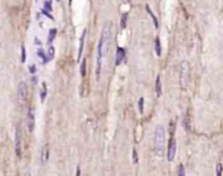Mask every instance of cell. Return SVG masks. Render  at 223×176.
<instances>
[{
	"label": "cell",
	"instance_id": "1",
	"mask_svg": "<svg viewBox=\"0 0 223 176\" xmlns=\"http://www.w3.org/2000/svg\"><path fill=\"white\" fill-rule=\"evenodd\" d=\"M112 42V24L108 21L104 24L103 29H101V36L97 45V53H96V79L100 80L101 67H103V61L109 53Z\"/></svg>",
	"mask_w": 223,
	"mask_h": 176
},
{
	"label": "cell",
	"instance_id": "2",
	"mask_svg": "<svg viewBox=\"0 0 223 176\" xmlns=\"http://www.w3.org/2000/svg\"><path fill=\"white\" fill-rule=\"evenodd\" d=\"M154 144H155V153L159 158L164 155V147H165V129L162 125L155 129L154 134Z\"/></svg>",
	"mask_w": 223,
	"mask_h": 176
},
{
	"label": "cell",
	"instance_id": "3",
	"mask_svg": "<svg viewBox=\"0 0 223 176\" xmlns=\"http://www.w3.org/2000/svg\"><path fill=\"white\" fill-rule=\"evenodd\" d=\"M189 74H190V66L188 61H182L181 62V67H180V84L182 88H187L189 83Z\"/></svg>",
	"mask_w": 223,
	"mask_h": 176
},
{
	"label": "cell",
	"instance_id": "4",
	"mask_svg": "<svg viewBox=\"0 0 223 176\" xmlns=\"http://www.w3.org/2000/svg\"><path fill=\"white\" fill-rule=\"evenodd\" d=\"M17 101L20 105H25L28 101V86L25 81H20L17 87Z\"/></svg>",
	"mask_w": 223,
	"mask_h": 176
},
{
	"label": "cell",
	"instance_id": "5",
	"mask_svg": "<svg viewBox=\"0 0 223 176\" xmlns=\"http://www.w3.org/2000/svg\"><path fill=\"white\" fill-rule=\"evenodd\" d=\"M176 150H177V143L175 138H171L169 144H168V150H167V159L168 162H173L175 156H176Z\"/></svg>",
	"mask_w": 223,
	"mask_h": 176
},
{
	"label": "cell",
	"instance_id": "6",
	"mask_svg": "<svg viewBox=\"0 0 223 176\" xmlns=\"http://www.w3.org/2000/svg\"><path fill=\"white\" fill-rule=\"evenodd\" d=\"M21 141H22L21 130L17 126L16 131H15V149H16V155L17 156H21Z\"/></svg>",
	"mask_w": 223,
	"mask_h": 176
},
{
	"label": "cell",
	"instance_id": "7",
	"mask_svg": "<svg viewBox=\"0 0 223 176\" xmlns=\"http://www.w3.org/2000/svg\"><path fill=\"white\" fill-rule=\"evenodd\" d=\"M126 58V51L124 47H117L116 50V59H114V65L116 66H119L122 62L125 61Z\"/></svg>",
	"mask_w": 223,
	"mask_h": 176
},
{
	"label": "cell",
	"instance_id": "8",
	"mask_svg": "<svg viewBox=\"0 0 223 176\" xmlns=\"http://www.w3.org/2000/svg\"><path fill=\"white\" fill-rule=\"evenodd\" d=\"M34 126H36V116H34V110L30 108L28 110V128L30 133L34 130Z\"/></svg>",
	"mask_w": 223,
	"mask_h": 176
},
{
	"label": "cell",
	"instance_id": "9",
	"mask_svg": "<svg viewBox=\"0 0 223 176\" xmlns=\"http://www.w3.org/2000/svg\"><path fill=\"white\" fill-rule=\"evenodd\" d=\"M85 37H87V29L83 30V34L80 37V41H79V50H78V59H81V55H83V49H84V41H85Z\"/></svg>",
	"mask_w": 223,
	"mask_h": 176
},
{
	"label": "cell",
	"instance_id": "10",
	"mask_svg": "<svg viewBox=\"0 0 223 176\" xmlns=\"http://www.w3.org/2000/svg\"><path fill=\"white\" fill-rule=\"evenodd\" d=\"M54 55H55V49L50 45L49 46V50H47V53H46V59H45V62H43V65H46V63H49L51 59H54Z\"/></svg>",
	"mask_w": 223,
	"mask_h": 176
},
{
	"label": "cell",
	"instance_id": "11",
	"mask_svg": "<svg viewBox=\"0 0 223 176\" xmlns=\"http://www.w3.org/2000/svg\"><path fill=\"white\" fill-rule=\"evenodd\" d=\"M155 92H156V96L160 97L162 96V79H160V75L156 76V81H155Z\"/></svg>",
	"mask_w": 223,
	"mask_h": 176
},
{
	"label": "cell",
	"instance_id": "12",
	"mask_svg": "<svg viewBox=\"0 0 223 176\" xmlns=\"http://www.w3.org/2000/svg\"><path fill=\"white\" fill-rule=\"evenodd\" d=\"M46 97H47V84L43 83V84H42V88H41V92H40V100H41V103H45Z\"/></svg>",
	"mask_w": 223,
	"mask_h": 176
},
{
	"label": "cell",
	"instance_id": "13",
	"mask_svg": "<svg viewBox=\"0 0 223 176\" xmlns=\"http://www.w3.org/2000/svg\"><path fill=\"white\" fill-rule=\"evenodd\" d=\"M146 11H147V13L151 16V18H152V21H154V27L158 29L159 28V22H158V18H156V16L154 15V12L151 11V8L148 7V5H146Z\"/></svg>",
	"mask_w": 223,
	"mask_h": 176
},
{
	"label": "cell",
	"instance_id": "14",
	"mask_svg": "<svg viewBox=\"0 0 223 176\" xmlns=\"http://www.w3.org/2000/svg\"><path fill=\"white\" fill-rule=\"evenodd\" d=\"M55 37H56V29L55 28L50 29L49 30V36H47V43H49V45H51V42L54 41Z\"/></svg>",
	"mask_w": 223,
	"mask_h": 176
},
{
	"label": "cell",
	"instance_id": "15",
	"mask_svg": "<svg viewBox=\"0 0 223 176\" xmlns=\"http://www.w3.org/2000/svg\"><path fill=\"white\" fill-rule=\"evenodd\" d=\"M155 54H156V56L162 55V43H160V40L159 38L155 40Z\"/></svg>",
	"mask_w": 223,
	"mask_h": 176
},
{
	"label": "cell",
	"instance_id": "16",
	"mask_svg": "<svg viewBox=\"0 0 223 176\" xmlns=\"http://www.w3.org/2000/svg\"><path fill=\"white\" fill-rule=\"evenodd\" d=\"M47 158H49V149H47V146H45L42 150V154H41V163H46Z\"/></svg>",
	"mask_w": 223,
	"mask_h": 176
},
{
	"label": "cell",
	"instance_id": "17",
	"mask_svg": "<svg viewBox=\"0 0 223 176\" xmlns=\"http://www.w3.org/2000/svg\"><path fill=\"white\" fill-rule=\"evenodd\" d=\"M85 72H87V59H83L80 65V75L83 78L85 76Z\"/></svg>",
	"mask_w": 223,
	"mask_h": 176
},
{
	"label": "cell",
	"instance_id": "18",
	"mask_svg": "<svg viewBox=\"0 0 223 176\" xmlns=\"http://www.w3.org/2000/svg\"><path fill=\"white\" fill-rule=\"evenodd\" d=\"M37 56H38V58H40L41 61H42V63H43V62H45V59H46V51H45V50L43 49H38L37 50Z\"/></svg>",
	"mask_w": 223,
	"mask_h": 176
},
{
	"label": "cell",
	"instance_id": "19",
	"mask_svg": "<svg viewBox=\"0 0 223 176\" xmlns=\"http://www.w3.org/2000/svg\"><path fill=\"white\" fill-rule=\"evenodd\" d=\"M20 61H21V63H25V61H27V47H25V45H21V56H20Z\"/></svg>",
	"mask_w": 223,
	"mask_h": 176
},
{
	"label": "cell",
	"instance_id": "20",
	"mask_svg": "<svg viewBox=\"0 0 223 176\" xmlns=\"http://www.w3.org/2000/svg\"><path fill=\"white\" fill-rule=\"evenodd\" d=\"M127 17H129V13H124L122 17H121V29H125L126 28V22H127Z\"/></svg>",
	"mask_w": 223,
	"mask_h": 176
},
{
	"label": "cell",
	"instance_id": "21",
	"mask_svg": "<svg viewBox=\"0 0 223 176\" xmlns=\"http://www.w3.org/2000/svg\"><path fill=\"white\" fill-rule=\"evenodd\" d=\"M51 3H53V0H45L43 2V9H46L49 12H51L53 8H51Z\"/></svg>",
	"mask_w": 223,
	"mask_h": 176
},
{
	"label": "cell",
	"instance_id": "22",
	"mask_svg": "<svg viewBox=\"0 0 223 176\" xmlns=\"http://www.w3.org/2000/svg\"><path fill=\"white\" fill-rule=\"evenodd\" d=\"M177 175L178 176H185V168H184L182 164L178 166V171H177Z\"/></svg>",
	"mask_w": 223,
	"mask_h": 176
},
{
	"label": "cell",
	"instance_id": "23",
	"mask_svg": "<svg viewBox=\"0 0 223 176\" xmlns=\"http://www.w3.org/2000/svg\"><path fill=\"white\" fill-rule=\"evenodd\" d=\"M215 174H216V176H221L222 175V164H221V163H218V164L215 166Z\"/></svg>",
	"mask_w": 223,
	"mask_h": 176
},
{
	"label": "cell",
	"instance_id": "24",
	"mask_svg": "<svg viewBox=\"0 0 223 176\" xmlns=\"http://www.w3.org/2000/svg\"><path fill=\"white\" fill-rule=\"evenodd\" d=\"M182 124H184V128H185L187 130H190V125H189V117H188V116H187L185 118H184V122H182Z\"/></svg>",
	"mask_w": 223,
	"mask_h": 176
},
{
	"label": "cell",
	"instance_id": "25",
	"mask_svg": "<svg viewBox=\"0 0 223 176\" xmlns=\"http://www.w3.org/2000/svg\"><path fill=\"white\" fill-rule=\"evenodd\" d=\"M143 105H144V100H143V97H141V99H139V103H138L139 112H141V113H143Z\"/></svg>",
	"mask_w": 223,
	"mask_h": 176
},
{
	"label": "cell",
	"instance_id": "26",
	"mask_svg": "<svg viewBox=\"0 0 223 176\" xmlns=\"http://www.w3.org/2000/svg\"><path fill=\"white\" fill-rule=\"evenodd\" d=\"M36 71H37V67H36V65H30L29 66V72L33 75V74H36Z\"/></svg>",
	"mask_w": 223,
	"mask_h": 176
},
{
	"label": "cell",
	"instance_id": "27",
	"mask_svg": "<svg viewBox=\"0 0 223 176\" xmlns=\"http://www.w3.org/2000/svg\"><path fill=\"white\" fill-rule=\"evenodd\" d=\"M133 162H134V163H138V154H137V150H133Z\"/></svg>",
	"mask_w": 223,
	"mask_h": 176
},
{
	"label": "cell",
	"instance_id": "28",
	"mask_svg": "<svg viewBox=\"0 0 223 176\" xmlns=\"http://www.w3.org/2000/svg\"><path fill=\"white\" fill-rule=\"evenodd\" d=\"M32 83H33V84L37 83V76H36V74H33V76H32Z\"/></svg>",
	"mask_w": 223,
	"mask_h": 176
},
{
	"label": "cell",
	"instance_id": "29",
	"mask_svg": "<svg viewBox=\"0 0 223 176\" xmlns=\"http://www.w3.org/2000/svg\"><path fill=\"white\" fill-rule=\"evenodd\" d=\"M34 42H36V45H37V46H41V45H42V43H41V41L38 40L37 37H36V38H34Z\"/></svg>",
	"mask_w": 223,
	"mask_h": 176
},
{
	"label": "cell",
	"instance_id": "30",
	"mask_svg": "<svg viewBox=\"0 0 223 176\" xmlns=\"http://www.w3.org/2000/svg\"><path fill=\"white\" fill-rule=\"evenodd\" d=\"M34 2H36V3H37V4H38V3H40V0H34Z\"/></svg>",
	"mask_w": 223,
	"mask_h": 176
},
{
	"label": "cell",
	"instance_id": "31",
	"mask_svg": "<svg viewBox=\"0 0 223 176\" xmlns=\"http://www.w3.org/2000/svg\"><path fill=\"white\" fill-rule=\"evenodd\" d=\"M55 2H61V0H55Z\"/></svg>",
	"mask_w": 223,
	"mask_h": 176
}]
</instances>
